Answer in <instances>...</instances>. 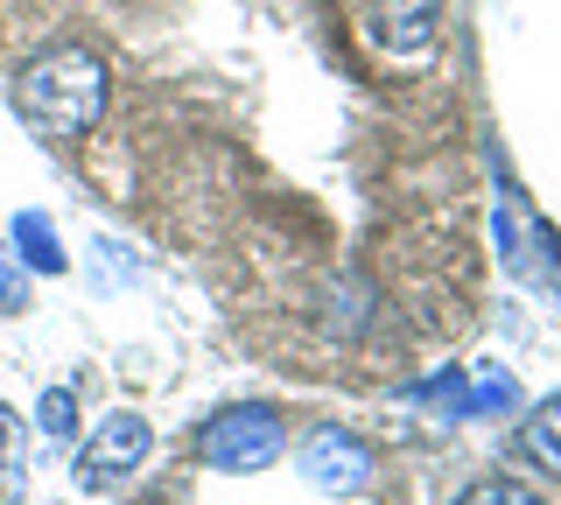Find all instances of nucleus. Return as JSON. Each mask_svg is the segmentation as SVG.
Listing matches in <instances>:
<instances>
[{"label": "nucleus", "mask_w": 561, "mask_h": 505, "mask_svg": "<svg viewBox=\"0 0 561 505\" xmlns=\"http://www.w3.org/2000/svg\"><path fill=\"white\" fill-rule=\"evenodd\" d=\"M519 443H526V457H534L540 470H554V478H561V393L534 408V422H526Z\"/></svg>", "instance_id": "obj_7"}, {"label": "nucleus", "mask_w": 561, "mask_h": 505, "mask_svg": "<svg viewBox=\"0 0 561 505\" xmlns=\"http://www.w3.org/2000/svg\"><path fill=\"white\" fill-rule=\"evenodd\" d=\"M373 36L386 43V49H428V36H435V0H386L379 8V22H373Z\"/></svg>", "instance_id": "obj_5"}, {"label": "nucleus", "mask_w": 561, "mask_h": 505, "mask_svg": "<svg viewBox=\"0 0 561 505\" xmlns=\"http://www.w3.org/2000/svg\"><path fill=\"white\" fill-rule=\"evenodd\" d=\"M0 309H8V317H22V309H28V282H22L14 260H0Z\"/></svg>", "instance_id": "obj_10"}, {"label": "nucleus", "mask_w": 561, "mask_h": 505, "mask_svg": "<svg viewBox=\"0 0 561 505\" xmlns=\"http://www.w3.org/2000/svg\"><path fill=\"white\" fill-rule=\"evenodd\" d=\"M148 422L140 414H105V422L92 428V443L78 449V484L84 492H105V484H119L127 470H140V457H148Z\"/></svg>", "instance_id": "obj_3"}, {"label": "nucleus", "mask_w": 561, "mask_h": 505, "mask_svg": "<svg viewBox=\"0 0 561 505\" xmlns=\"http://www.w3.org/2000/svg\"><path fill=\"white\" fill-rule=\"evenodd\" d=\"M302 470H309L316 492H358V484L373 478V449L351 428H316L302 443Z\"/></svg>", "instance_id": "obj_4"}, {"label": "nucleus", "mask_w": 561, "mask_h": 505, "mask_svg": "<svg viewBox=\"0 0 561 505\" xmlns=\"http://www.w3.org/2000/svg\"><path fill=\"white\" fill-rule=\"evenodd\" d=\"M35 428H43V443H78V393L70 387H49L43 393V408H35Z\"/></svg>", "instance_id": "obj_8"}, {"label": "nucleus", "mask_w": 561, "mask_h": 505, "mask_svg": "<svg viewBox=\"0 0 561 505\" xmlns=\"http://www.w3.org/2000/svg\"><path fill=\"white\" fill-rule=\"evenodd\" d=\"M280 443H288V428H280L274 408H260V400H245V408H218L197 435V457L210 470H232V478H245V470H267L280 463Z\"/></svg>", "instance_id": "obj_2"}, {"label": "nucleus", "mask_w": 561, "mask_h": 505, "mask_svg": "<svg viewBox=\"0 0 561 505\" xmlns=\"http://www.w3.org/2000/svg\"><path fill=\"white\" fill-rule=\"evenodd\" d=\"M14 113L43 141H84L105 113V64L84 43H57L14 71Z\"/></svg>", "instance_id": "obj_1"}, {"label": "nucleus", "mask_w": 561, "mask_h": 505, "mask_svg": "<svg viewBox=\"0 0 561 505\" xmlns=\"http://www.w3.org/2000/svg\"><path fill=\"white\" fill-rule=\"evenodd\" d=\"M456 505H548V498L526 492V484H513V478H484V484H470Z\"/></svg>", "instance_id": "obj_9"}, {"label": "nucleus", "mask_w": 561, "mask_h": 505, "mask_svg": "<svg viewBox=\"0 0 561 505\" xmlns=\"http://www.w3.org/2000/svg\"><path fill=\"white\" fill-rule=\"evenodd\" d=\"M14 253H22V267H35V274H64V246H57V232H49L43 211L14 218Z\"/></svg>", "instance_id": "obj_6"}]
</instances>
